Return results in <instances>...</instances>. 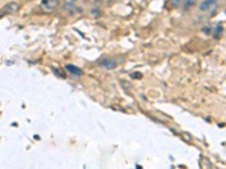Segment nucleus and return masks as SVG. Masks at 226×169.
<instances>
[{"instance_id": "2", "label": "nucleus", "mask_w": 226, "mask_h": 169, "mask_svg": "<svg viewBox=\"0 0 226 169\" xmlns=\"http://www.w3.org/2000/svg\"><path fill=\"white\" fill-rule=\"evenodd\" d=\"M5 12H7V14H9V15H14V14H16V12H19V9H21V6H19V3L18 2H15V1H12V2H8L5 6Z\"/></svg>"}, {"instance_id": "3", "label": "nucleus", "mask_w": 226, "mask_h": 169, "mask_svg": "<svg viewBox=\"0 0 226 169\" xmlns=\"http://www.w3.org/2000/svg\"><path fill=\"white\" fill-rule=\"evenodd\" d=\"M216 5V0H204L199 5V9L201 12H208Z\"/></svg>"}, {"instance_id": "1", "label": "nucleus", "mask_w": 226, "mask_h": 169, "mask_svg": "<svg viewBox=\"0 0 226 169\" xmlns=\"http://www.w3.org/2000/svg\"><path fill=\"white\" fill-rule=\"evenodd\" d=\"M59 6V1L58 0H43L41 3L42 9L45 12H52L56 7Z\"/></svg>"}, {"instance_id": "12", "label": "nucleus", "mask_w": 226, "mask_h": 169, "mask_svg": "<svg viewBox=\"0 0 226 169\" xmlns=\"http://www.w3.org/2000/svg\"><path fill=\"white\" fill-rule=\"evenodd\" d=\"M121 85H122V86H125V88H130V87H131L130 83L127 82V81H121Z\"/></svg>"}, {"instance_id": "11", "label": "nucleus", "mask_w": 226, "mask_h": 169, "mask_svg": "<svg viewBox=\"0 0 226 169\" xmlns=\"http://www.w3.org/2000/svg\"><path fill=\"white\" fill-rule=\"evenodd\" d=\"M202 31H204V32H205L206 34H207V35H209V34H210V33H211V31H210V27H209V26H206V27H204V28H202Z\"/></svg>"}, {"instance_id": "10", "label": "nucleus", "mask_w": 226, "mask_h": 169, "mask_svg": "<svg viewBox=\"0 0 226 169\" xmlns=\"http://www.w3.org/2000/svg\"><path fill=\"white\" fill-rule=\"evenodd\" d=\"M141 77H143V74L140 73V72H134V73H131V78H134V79H140Z\"/></svg>"}, {"instance_id": "7", "label": "nucleus", "mask_w": 226, "mask_h": 169, "mask_svg": "<svg viewBox=\"0 0 226 169\" xmlns=\"http://www.w3.org/2000/svg\"><path fill=\"white\" fill-rule=\"evenodd\" d=\"M222 35H223V26L220 24H217L213 30V36L215 39H220Z\"/></svg>"}, {"instance_id": "8", "label": "nucleus", "mask_w": 226, "mask_h": 169, "mask_svg": "<svg viewBox=\"0 0 226 169\" xmlns=\"http://www.w3.org/2000/svg\"><path fill=\"white\" fill-rule=\"evenodd\" d=\"M196 0H185L184 1V7L185 8H191L192 6H194Z\"/></svg>"}, {"instance_id": "9", "label": "nucleus", "mask_w": 226, "mask_h": 169, "mask_svg": "<svg viewBox=\"0 0 226 169\" xmlns=\"http://www.w3.org/2000/svg\"><path fill=\"white\" fill-rule=\"evenodd\" d=\"M182 1H183V0H170V3H171V6L173 7H180Z\"/></svg>"}, {"instance_id": "13", "label": "nucleus", "mask_w": 226, "mask_h": 169, "mask_svg": "<svg viewBox=\"0 0 226 169\" xmlns=\"http://www.w3.org/2000/svg\"><path fill=\"white\" fill-rule=\"evenodd\" d=\"M225 12H226V9H225Z\"/></svg>"}, {"instance_id": "5", "label": "nucleus", "mask_w": 226, "mask_h": 169, "mask_svg": "<svg viewBox=\"0 0 226 169\" xmlns=\"http://www.w3.org/2000/svg\"><path fill=\"white\" fill-rule=\"evenodd\" d=\"M100 64L103 67V68L107 69V70H111V69H114L116 67V62L114 60H111V59H103L101 61Z\"/></svg>"}, {"instance_id": "6", "label": "nucleus", "mask_w": 226, "mask_h": 169, "mask_svg": "<svg viewBox=\"0 0 226 169\" xmlns=\"http://www.w3.org/2000/svg\"><path fill=\"white\" fill-rule=\"evenodd\" d=\"M66 69H67V70H68L71 74L77 76V77H79V76L83 74V71H81V69L77 68V67H75V65H72V64H67L66 65Z\"/></svg>"}, {"instance_id": "4", "label": "nucleus", "mask_w": 226, "mask_h": 169, "mask_svg": "<svg viewBox=\"0 0 226 169\" xmlns=\"http://www.w3.org/2000/svg\"><path fill=\"white\" fill-rule=\"evenodd\" d=\"M62 9L67 14H69V15H74L75 12H78L77 7L75 6L72 2H70V1H65V2L62 3Z\"/></svg>"}]
</instances>
